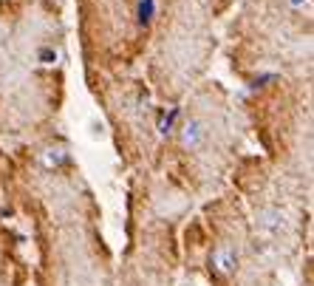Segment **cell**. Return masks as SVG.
Listing matches in <instances>:
<instances>
[{
  "mask_svg": "<svg viewBox=\"0 0 314 286\" xmlns=\"http://www.w3.org/2000/svg\"><path fill=\"white\" fill-rule=\"evenodd\" d=\"M204 142H207V127H204V122L190 119V122L181 125V145L187 150H198Z\"/></svg>",
  "mask_w": 314,
  "mask_h": 286,
  "instance_id": "6da1fadb",
  "label": "cell"
},
{
  "mask_svg": "<svg viewBox=\"0 0 314 286\" xmlns=\"http://www.w3.org/2000/svg\"><path fill=\"white\" fill-rule=\"evenodd\" d=\"M215 263H218V269L221 272H232L238 266V252L229 247V244H221L218 250H215Z\"/></svg>",
  "mask_w": 314,
  "mask_h": 286,
  "instance_id": "7a4b0ae2",
  "label": "cell"
},
{
  "mask_svg": "<svg viewBox=\"0 0 314 286\" xmlns=\"http://www.w3.org/2000/svg\"><path fill=\"white\" fill-rule=\"evenodd\" d=\"M153 12H156V0H139V6H136V14H139V23L147 26L153 20Z\"/></svg>",
  "mask_w": 314,
  "mask_h": 286,
  "instance_id": "3957f363",
  "label": "cell"
},
{
  "mask_svg": "<svg viewBox=\"0 0 314 286\" xmlns=\"http://www.w3.org/2000/svg\"><path fill=\"white\" fill-rule=\"evenodd\" d=\"M278 218H281V213H278V210H266V213H263V218H260V227H263V229H275L278 224H281Z\"/></svg>",
  "mask_w": 314,
  "mask_h": 286,
  "instance_id": "277c9868",
  "label": "cell"
},
{
  "mask_svg": "<svg viewBox=\"0 0 314 286\" xmlns=\"http://www.w3.org/2000/svg\"><path fill=\"white\" fill-rule=\"evenodd\" d=\"M179 108H173V111H170L167 116H164V119H161V125H158V130H161V133H170V130H173V125H176V119H179Z\"/></svg>",
  "mask_w": 314,
  "mask_h": 286,
  "instance_id": "5b68a950",
  "label": "cell"
},
{
  "mask_svg": "<svg viewBox=\"0 0 314 286\" xmlns=\"http://www.w3.org/2000/svg\"><path fill=\"white\" fill-rule=\"evenodd\" d=\"M63 159H65V153H63L60 148H51L48 153H45V164H48V167H51V164H60Z\"/></svg>",
  "mask_w": 314,
  "mask_h": 286,
  "instance_id": "8992f818",
  "label": "cell"
},
{
  "mask_svg": "<svg viewBox=\"0 0 314 286\" xmlns=\"http://www.w3.org/2000/svg\"><path fill=\"white\" fill-rule=\"evenodd\" d=\"M37 57H40V63L51 65V63H57V51H54V48H40V51H37Z\"/></svg>",
  "mask_w": 314,
  "mask_h": 286,
  "instance_id": "52a82bcc",
  "label": "cell"
},
{
  "mask_svg": "<svg viewBox=\"0 0 314 286\" xmlns=\"http://www.w3.org/2000/svg\"><path fill=\"white\" fill-rule=\"evenodd\" d=\"M303 3H306V0H292V6H294V9H300Z\"/></svg>",
  "mask_w": 314,
  "mask_h": 286,
  "instance_id": "ba28073f",
  "label": "cell"
}]
</instances>
